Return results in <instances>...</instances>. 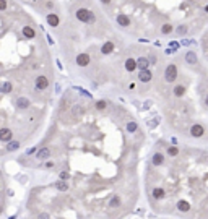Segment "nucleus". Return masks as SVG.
<instances>
[{
  "label": "nucleus",
  "mask_w": 208,
  "mask_h": 219,
  "mask_svg": "<svg viewBox=\"0 0 208 219\" xmlns=\"http://www.w3.org/2000/svg\"><path fill=\"white\" fill-rule=\"evenodd\" d=\"M55 188L60 190V192H65V190H69V184L65 180H59V182H55Z\"/></svg>",
  "instance_id": "nucleus-15"
},
{
  "label": "nucleus",
  "mask_w": 208,
  "mask_h": 219,
  "mask_svg": "<svg viewBox=\"0 0 208 219\" xmlns=\"http://www.w3.org/2000/svg\"><path fill=\"white\" fill-rule=\"evenodd\" d=\"M101 2L104 3V5H109V3H111V0H101Z\"/></svg>",
  "instance_id": "nucleus-36"
},
{
  "label": "nucleus",
  "mask_w": 208,
  "mask_h": 219,
  "mask_svg": "<svg viewBox=\"0 0 208 219\" xmlns=\"http://www.w3.org/2000/svg\"><path fill=\"white\" fill-rule=\"evenodd\" d=\"M47 23L50 26H59V16L55 13H49L47 15Z\"/></svg>",
  "instance_id": "nucleus-11"
},
{
  "label": "nucleus",
  "mask_w": 208,
  "mask_h": 219,
  "mask_svg": "<svg viewBox=\"0 0 208 219\" xmlns=\"http://www.w3.org/2000/svg\"><path fill=\"white\" fill-rule=\"evenodd\" d=\"M36 86H38L39 89H46V88L49 86V81H47V78L44 76V75H41V76L36 78Z\"/></svg>",
  "instance_id": "nucleus-6"
},
{
  "label": "nucleus",
  "mask_w": 208,
  "mask_h": 219,
  "mask_svg": "<svg viewBox=\"0 0 208 219\" xmlns=\"http://www.w3.org/2000/svg\"><path fill=\"white\" fill-rule=\"evenodd\" d=\"M119 205H121V198H119L117 195H114L112 200H111V203H109V206L111 208H115V206H119Z\"/></svg>",
  "instance_id": "nucleus-19"
},
{
  "label": "nucleus",
  "mask_w": 208,
  "mask_h": 219,
  "mask_svg": "<svg viewBox=\"0 0 208 219\" xmlns=\"http://www.w3.org/2000/svg\"><path fill=\"white\" fill-rule=\"evenodd\" d=\"M77 18L80 20V21H85V23H93L94 21V15L91 13L90 10H86V8H80L77 11Z\"/></svg>",
  "instance_id": "nucleus-1"
},
{
  "label": "nucleus",
  "mask_w": 208,
  "mask_h": 219,
  "mask_svg": "<svg viewBox=\"0 0 208 219\" xmlns=\"http://www.w3.org/2000/svg\"><path fill=\"white\" fill-rule=\"evenodd\" d=\"M112 50H114V44H112V42H106V44L102 46V52H104V54H111Z\"/></svg>",
  "instance_id": "nucleus-18"
},
{
  "label": "nucleus",
  "mask_w": 208,
  "mask_h": 219,
  "mask_svg": "<svg viewBox=\"0 0 208 219\" xmlns=\"http://www.w3.org/2000/svg\"><path fill=\"white\" fill-rule=\"evenodd\" d=\"M90 62H91V57H90V55H88L86 52H81V54L77 55V65H80V67H86V65H90Z\"/></svg>",
  "instance_id": "nucleus-3"
},
{
  "label": "nucleus",
  "mask_w": 208,
  "mask_h": 219,
  "mask_svg": "<svg viewBox=\"0 0 208 219\" xmlns=\"http://www.w3.org/2000/svg\"><path fill=\"white\" fill-rule=\"evenodd\" d=\"M153 196L156 198V200H159V198L164 196V192H163L161 188H154V190H153Z\"/></svg>",
  "instance_id": "nucleus-21"
},
{
  "label": "nucleus",
  "mask_w": 208,
  "mask_h": 219,
  "mask_svg": "<svg viewBox=\"0 0 208 219\" xmlns=\"http://www.w3.org/2000/svg\"><path fill=\"white\" fill-rule=\"evenodd\" d=\"M72 112H73V115H81L83 114V107L80 104H75L73 109H72Z\"/></svg>",
  "instance_id": "nucleus-20"
},
{
  "label": "nucleus",
  "mask_w": 208,
  "mask_h": 219,
  "mask_svg": "<svg viewBox=\"0 0 208 219\" xmlns=\"http://www.w3.org/2000/svg\"><path fill=\"white\" fill-rule=\"evenodd\" d=\"M0 10L2 11L7 10V0H0Z\"/></svg>",
  "instance_id": "nucleus-30"
},
{
  "label": "nucleus",
  "mask_w": 208,
  "mask_h": 219,
  "mask_svg": "<svg viewBox=\"0 0 208 219\" xmlns=\"http://www.w3.org/2000/svg\"><path fill=\"white\" fill-rule=\"evenodd\" d=\"M46 167H47V169H50V167H54V162H47V164H46Z\"/></svg>",
  "instance_id": "nucleus-35"
},
{
  "label": "nucleus",
  "mask_w": 208,
  "mask_h": 219,
  "mask_svg": "<svg viewBox=\"0 0 208 219\" xmlns=\"http://www.w3.org/2000/svg\"><path fill=\"white\" fill-rule=\"evenodd\" d=\"M177 206H179V209H181V211H184V213L190 209V205H189V203H187V201H181Z\"/></svg>",
  "instance_id": "nucleus-22"
},
{
  "label": "nucleus",
  "mask_w": 208,
  "mask_h": 219,
  "mask_svg": "<svg viewBox=\"0 0 208 219\" xmlns=\"http://www.w3.org/2000/svg\"><path fill=\"white\" fill-rule=\"evenodd\" d=\"M117 23H119L121 26L127 28V26H130V18L127 16L125 13H121V15H117Z\"/></svg>",
  "instance_id": "nucleus-7"
},
{
  "label": "nucleus",
  "mask_w": 208,
  "mask_h": 219,
  "mask_svg": "<svg viewBox=\"0 0 208 219\" xmlns=\"http://www.w3.org/2000/svg\"><path fill=\"white\" fill-rule=\"evenodd\" d=\"M23 34H25L28 39H34L36 38V33H34V29L31 26H23Z\"/></svg>",
  "instance_id": "nucleus-10"
},
{
  "label": "nucleus",
  "mask_w": 208,
  "mask_h": 219,
  "mask_svg": "<svg viewBox=\"0 0 208 219\" xmlns=\"http://www.w3.org/2000/svg\"><path fill=\"white\" fill-rule=\"evenodd\" d=\"M137 128H138L137 122H129V123H127V130H129V131H135Z\"/></svg>",
  "instance_id": "nucleus-26"
},
{
  "label": "nucleus",
  "mask_w": 208,
  "mask_h": 219,
  "mask_svg": "<svg viewBox=\"0 0 208 219\" xmlns=\"http://www.w3.org/2000/svg\"><path fill=\"white\" fill-rule=\"evenodd\" d=\"M177 33H179V34H185V33H187V28H185V26H179V28H177Z\"/></svg>",
  "instance_id": "nucleus-31"
},
{
  "label": "nucleus",
  "mask_w": 208,
  "mask_h": 219,
  "mask_svg": "<svg viewBox=\"0 0 208 219\" xmlns=\"http://www.w3.org/2000/svg\"><path fill=\"white\" fill-rule=\"evenodd\" d=\"M206 11H208V7H206Z\"/></svg>",
  "instance_id": "nucleus-38"
},
{
  "label": "nucleus",
  "mask_w": 208,
  "mask_h": 219,
  "mask_svg": "<svg viewBox=\"0 0 208 219\" xmlns=\"http://www.w3.org/2000/svg\"><path fill=\"white\" fill-rule=\"evenodd\" d=\"M150 62L151 63H156V57H154V55H151V57H150Z\"/></svg>",
  "instance_id": "nucleus-34"
},
{
  "label": "nucleus",
  "mask_w": 208,
  "mask_h": 219,
  "mask_svg": "<svg viewBox=\"0 0 208 219\" xmlns=\"http://www.w3.org/2000/svg\"><path fill=\"white\" fill-rule=\"evenodd\" d=\"M137 67L138 65H137V62H135L133 58H127V60H125V70L127 71H133Z\"/></svg>",
  "instance_id": "nucleus-12"
},
{
  "label": "nucleus",
  "mask_w": 208,
  "mask_h": 219,
  "mask_svg": "<svg viewBox=\"0 0 208 219\" xmlns=\"http://www.w3.org/2000/svg\"><path fill=\"white\" fill-rule=\"evenodd\" d=\"M36 158L41 159V161H42V159L50 158V149H49V148H41V149L38 151V154H36Z\"/></svg>",
  "instance_id": "nucleus-8"
},
{
  "label": "nucleus",
  "mask_w": 208,
  "mask_h": 219,
  "mask_svg": "<svg viewBox=\"0 0 208 219\" xmlns=\"http://www.w3.org/2000/svg\"><path fill=\"white\" fill-rule=\"evenodd\" d=\"M205 133V130H203V127L202 125H192V128H190V135L192 136H195V138H198V136H202V135Z\"/></svg>",
  "instance_id": "nucleus-5"
},
{
  "label": "nucleus",
  "mask_w": 208,
  "mask_h": 219,
  "mask_svg": "<svg viewBox=\"0 0 208 219\" xmlns=\"http://www.w3.org/2000/svg\"><path fill=\"white\" fill-rule=\"evenodd\" d=\"M10 138H11V130L3 128L2 131H0V140H2V141H8Z\"/></svg>",
  "instance_id": "nucleus-13"
},
{
  "label": "nucleus",
  "mask_w": 208,
  "mask_h": 219,
  "mask_svg": "<svg viewBox=\"0 0 208 219\" xmlns=\"http://www.w3.org/2000/svg\"><path fill=\"white\" fill-rule=\"evenodd\" d=\"M163 161H164V158H163V154L156 153L154 156H153V164H154V166H159V164H163Z\"/></svg>",
  "instance_id": "nucleus-17"
},
{
  "label": "nucleus",
  "mask_w": 208,
  "mask_h": 219,
  "mask_svg": "<svg viewBox=\"0 0 208 219\" xmlns=\"http://www.w3.org/2000/svg\"><path fill=\"white\" fill-rule=\"evenodd\" d=\"M11 88H13V86H11V83H10V81H5V83L2 85V91H3V93H10Z\"/></svg>",
  "instance_id": "nucleus-24"
},
{
  "label": "nucleus",
  "mask_w": 208,
  "mask_h": 219,
  "mask_svg": "<svg viewBox=\"0 0 208 219\" xmlns=\"http://www.w3.org/2000/svg\"><path fill=\"white\" fill-rule=\"evenodd\" d=\"M138 78H140V81H143V83H148L151 78H153V73H151L150 70H140V73H138Z\"/></svg>",
  "instance_id": "nucleus-4"
},
{
  "label": "nucleus",
  "mask_w": 208,
  "mask_h": 219,
  "mask_svg": "<svg viewBox=\"0 0 208 219\" xmlns=\"http://www.w3.org/2000/svg\"><path fill=\"white\" fill-rule=\"evenodd\" d=\"M28 104H29V102H28L26 98H20L18 101H17V107H18V109H26Z\"/></svg>",
  "instance_id": "nucleus-16"
},
{
  "label": "nucleus",
  "mask_w": 208,
  "mask_h": 219,
  "mask_svg": "<svg viewBox=\"0 0 208 219\" xmlns=\"http://www.w3.org/2000/svg\"><path fill=\"white\" fill-rule=\"evenodd\" d=\"M60 178H62V180H67V178H69V174H67V172H60Z\"/></svg>",
  "instance_id": "nucleus-32"
},
{
  "label": "nucleus",
  "mask_w": 208,
  "mask_h": 219,
  "mask_svg": "<svg viewBox=\"0 0 208 219\" xmlns=\"http://www.w3.org/2000/svg\"><path fill=\"white\" fill-rule=\"evenodd\" d=\"M167 154H169V156H177V154H179V149L174 148V146H171V148H167Z\"/></svg>",
  "instance_id": "nucleus-27"
},
{
  "label": "nucleus",
  "mask_w": 208,
  "mask_h": 219,
  "mask_svg": "<svg viewBox=\"0 0 208 219\" xmlns=\"http://www.w3.org/2000/svg\"><path fill=\"white\" fill-rule=\"evenodd\" d=\"M96 107L101 110V109H104V107H106V102H104V101H98V102H96Z\"/></svg>",
  "instance_id": "nucleus-29"
},
{
  "label": "nucleus",
  "mask_w": 208,
  "mask_h": 219,
  "mask_svg": "<svg viewBox=\"0 0 208 219\" xmlns=\"http://www.w3.org/2000/svg\"><path fill=\"white\" fill-rule=\"evenodd\" d=\"M171 31H173V26H171V25H164V26L161 28V33L163 34H169Z\"/></svg>",
  "instance_id": "nucleus-28"
},
{
  "label": "nucleus",
  "mask_w": 208,
  "mask_h": 219,
  "mask_svg": "<svg viewBox=\"0 0 208 219\" xmlns=\"http://www.w3.org/2000/svg\"><path fill=\"white\" fill-rule=\"evenodd\" d=\"M205 104L208 106V94H206V96H205Z\"/></svg>",
  "instance_id": "nucleus-37"
},
{
  "label": "nucleus",
  "mask_w": 208,
  "mask_h": 219,
  "mask_svg": "<svg viewBox=\"0 0 208 219\" xmlns=\"http://www.w3.org/2000/svg\"><path fill=\"white\" fill-rule=\"evenodd\" d=\"M164 78L167 83L174 81L176 78H177V68H176L174 63H169V65L166 67V71H164Z\"/></svg>",
  "instance_id": "nucleus-2"
},
{
  "label": "nucleus",
  "mask_w": 208,
  "mask_h": 219,
  "mask_svg": "<svg viewBox=\"0 0 208 219\" xmlns=\"http://www.w3.org/2000/svg\"><path fill=\"white\" fill-rule=\"evenodd\" d=\"M38 219H49V214H47V213H42V214H39Z\"/></svg>",
  "instance_id": "nucleus-33"
},
{
  "label": "nucleus",
  "mask_w": 208,
  "mask_h": 219,
  "mask_svg": "<svg viewBox=\"0 0 208 219\" xmlns=\"http://www.w3.org/2000/svg\"><path fill=\"white\" fill-rule=\"evenodd\" d=\"M18 148H20V143L18 141H11V143H8V146H7V149H8V151H15Z\"/></svg>",
  "instance_id": "nucleus-25"
},
{
  "label": "nucleus",
  "mask_w": 208,
  "mask_h": 219,
  "mask_svg": "<svg viewBox=\"0 0 208 219\" xmlns=\"http://www.w3.org/2000/svg\"><path fill=\"white\" fill-rule=\"evenodd\" d=\"M185 60L189 62V63H192V65H195V63H197V55H195V52H187L185 54Z\"/></svg>",
  "instance_id": "nucleus-14"
},
{
  "label": "nucleus",
  "mask_w": 208,
  "mask_h": 219,
  "mask_svg": "<svg viewBox=\"0 0 208 219\" xmlns=\"http://www.w3.org/2000/svg\"><path fill=\"white\" fill-rule=\"evenodd\" d=\"M137 65H138L140 70H146L148 67H150V60H148L146 57H140L137 60Z\"/></svg>",
  "instance_id": "nucleus-9"
},
{
  "label": "nucleus",
  "mask_w": 208,
  "mask_h": 219,
  "mask_svg": "<svg viewBox=\"0 0 208 219\" xmlns=\"http://www.w3.org/2000/svg\"><path fill=\"white\" fill-rule=\"evenodd\" d=\"M174 94H176V96H177V98H181L182 94H184V86H182V85L176 86V88H174Z\"/></svg>",
  "instance_id": "nucleus-23"
}]
</instances>
